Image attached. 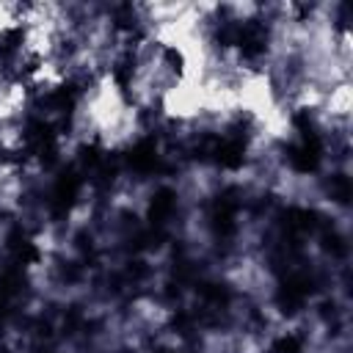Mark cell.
Here are the masks:
<instances>
[{"label": "cell", "instance_id": "1", "mask_svg": "<svg viewBox=\"0 0 353 353\" xmlns=\"http://www.w3.org/2000/svg\"><path fill=\"white\" fill-rule=\"evenodd\" d=\"M237 193L234 190H223L215 204H212V212H210V221H212V229L218 237H229L234 232V218H237Z\"/></svg>", "mask_w": 353, "mask_h": 353}, {"label": "cell", "instance_id": "2", "mask_svg": "<svg viewBox=\"0 0 353 353\" xmlns=\"http://www.w3.org/2000/svg\"><path fill=\"white\" fill-rule=\"evenodd\" d=\"M77 190H80V176H77V171L61 174V179H58L55 188H52V212H55V215H63V212L74 204Z\"/></svg>", "mask_w": 353, "mask_h": 353}, {"label": "cell", "instance_id": "3", "mask_svg": "<svg viewBox=\"0 0 353 353\" xmlns=\"http://www.w3.org/2000/svg\"><path fill=\"white\" fill-rule=\"evenodd\" d=\"M174 207H176V193H174V190H168V188L157 190V193H154V199H152V204H149L152 226H154V229H160V226L171 218Z\"/></svg>", "mask_w": 353, "mask_h": 353}, {"label": "cell", "instance_id": "4", "mask_svg": "<svg viewBox=\"0 0 353 353\" xmlns=\"http://www.w3.org/2000/svg\"><path fill=\"white\" fill-rule=\"evenodd\" d=\"M127 165L135 168V171H152L157 165V149H154V141L146 138L141 143L132 146V152L127 154Z\"/></svg>", "mask_w": 353, "mask_h": 353}, {"label": "cell", "instance_id": "5", "mask_svg": "<svg viewBox=\"0 0 353 353\" xmlns=\"http://www.w3.org/2000/svg\"><path fill=\"white\" fill-rule=\"evenodd\" d=\"M331 193L336 196V201H347V196H350V182H347L345 174L331 176Z\"/></svg>", "mask_w": 353, "mask_h": 353}]
</instances>
